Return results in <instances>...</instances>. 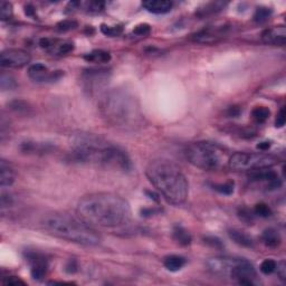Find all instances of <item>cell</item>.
I'll return each mask as SVG.
<instances>
[{"label": "cell", "mask_w": 286, "mask_h": 286, "mask_svg": "<svg viewBox=\"0 0 286 286\" xmlns=\"http://www.w3.org/2000/svg\"><path fill=\"white\" fill-rule=\"evenodd\" d=\"M272 9L268 7H258L255 10V14H254V21L258 24L265 23L266 21H268L269 17L272 16Z\"/></svg>", "instance_id": "obj_30"}, {"label": "cell", "mask_w": 286, "mask_h": 286, "mask_svg": "<svg viewBox=\"0 0 286 286\" xmlns=\"http://www.w3.org/2000/svg\"><path fill=\"white\" fill-rule=\"evenodd\" d=\"M31 56L28 51L19 48H9L0 54V65L6 69H22L28 65Z\"/></svg>", "instance_id": "obj_9"}, {"label": "cell", "mask_w": 286, "mask_h": 286, "mask_svg": "<svg viewBox=\"0 0 286 286\" xmlns=\"http://www.w3.org/2000/svg\"><path fill=\"white\" fill-rule=\"evenodd\" d=\"M111 54L109 51L103 49H94L90 53L84 55V59L89 63H96V64H103L111 61Z\"/></svg>", "instance_id": "obj_23"}, {"label": "cell", "mask_w": 286, "mask_h": 286, "mask_svg": "<svg viewBox=\"0 0 286 286\" xmlns=\"http://www.w3.org/2000/svg\"><path fill=\"white\" fill-rule=\"evenodd\" d=\"M225 6H226V3L221 1L209 2L202 8H199V10H198V16H200V17H205V16H208V15H214L218 13V11H220L221 9H224Z\"/></svg>", "instance_id": "obj_27"}, {"label": "cell", "mask_w": 286, "mask_h": 286, "mask_svg": "<svg viewBox=\"0 0 286 286\" xmlns=\"http://www.w3.org/2000/svg\"><path fill=\"white\" fill-rule=\"evenodd\" d=\"M204 240H205L206 244L209 245V246H212V247L218 248V249H221L222 247H224V244H222V241L219 239V238H217V237L207 236V237L204 238Z\"/></svg>", "instance_id": "obj_40"}, {"label": "cell", "mask_w": 286, "mask_h": 286, "mask_svg": "<svg viewBox=\"0 0 286 286\" xmlns=\"http://www.w3.org/2000/svg\"><path fill=\"white\" fill-rule=\"evenodd\" d=\"M42 227L55 237L72 243L96 246L101 243V236L92 226L87 225L81 218H75L69 214L50 213L43 217Z\"/></svg>", "instance_id": "obj_4"}, {"label": "cell", "mask_w": 286, "mask_h": 286, "mask_svg": "<svg viewBox=\"0 0 286 286\" xmlns=\"http://www.w3.org/2000/svg\"><path fill=\"white\" fill-rule=\"evenodd\" d=\"M172 237L181 246H188L192 241V237L190 235V233L182 226H174L172 230Z\"/></svg>", "instance_id": "obj_25"}, {"label": "cell", "mask_w": 286, "mask_h": 286, "mask_svg": "<svg viewBox=\"0 0 286 286\" xmlns=\"http://www.w3.org/2000/svg\"><path fill=\"white\" fill-rule=\"evenodd\" d=\"M38 45L41 48L46 50L47 53L55 56H63V55L70 54L74 49V44L69 41H62L58 38L44 37L39 39Z\"/></svg>", "instance_id": "obj_11"}, {"label": "cell", "mask_w": 286, "mask_h": 286, "mask_svg": "<svg viewBox=\"0 0 286 286\" xmlns=\"http://www.w3.org/2000/svg\"><path fill=\"white\" fill-rule=\"evenodd\" d=\"M238 217H239V219L241 221H244L245 224L252 225L254 221V217H255V214L248 208H240L238 210Z\"/></svg>", "instance_id": "obj_37"}, {"label": "cell", "mask_w": 286, "mask_h": 286, "mask_svg": "<svg viewBox=\"0 0 286 286\" xmlns=\"http://www.w3.org/2000/svg\"><path fill=\"white\" fill-rule=\"evenodd\" d=\"M77 26H78L77 22L73 21V19H65V21H62L57 24L56 29L58 31H62V33H65V31L75 29Z\"/></svg>", "instance_id": "obj_36"}, {"label": "cell", "mask_w": 286, "mask_h": 286, "mask_svg": "<svg viewBox=\"0 0 286 286\" xmlns=\"http://www.w3.org/2000/svg\"><path fill=\"white\" fill-rule=\"evenodd\" d=\"M71 145L75 160L78 162L93 164L124 172L132 169V162L124 150L96 134L74 133L71 138Z\"/></svg>", "instance_id": "obj_2"}, {"label": "cell", "mask_w": 286, "mask_h": 286, "mask_svg": "<svg viewBox=\"0 0 286 286\" xmlns=\"http://www.w3.org/2000/svg\"><path fill=\"white\" fill-rule=\"evenodd\" d=\"M142 6L144 7L149 13L156 15H164L171 11L173 2L168 1V0H148V1L142 2Z\"/></svg>", "instance_id": "obj_17"}, {"label": "cell", "mask_w": 286, "mask_h": 286, "mask_svg": "<svg viewBox=\"0 0 286 286\" xmlns=\"http://www.w3.org/2000/svg\"><path fill=\"white\" fill-rule=\"evenodd\" d=\"M262 39L265 44L273 46H283L286 42V29L284 26H274L266 29L262 34Z\"/></svg>", "instance_id": "obj_16"}, {"label": "cell", "mask_w": 286, "mask_h": 286, "mask_svg": "<svg viewBox=\"0 0 286 286\" xmlns=\"http://www.w3.org/2000/svg\"><path fill=\"white\" fill-rule=\"evenodd\" d=\"M253 212H254V214H256V216H260V217H263V218H267L269 216H272V209L269 208L266 204H263V202L257 204Z\"/></svg>", "instance_id": "obj_38"}, {"label": "cell", "mask_w": 286, "mask_h": 286, "mask_svg": "<svg viewBox=\"0 0 286 286\" xmlns=\"http://www.w3.org/2000/svg\"><path fill=\"white\" fill-rule=\"evenodd\" d=\"M187 261L185 257L180 255H169L165 257L164 265L170 272H178L186 265Z\"/></svg>", "instance_id": "obj_24"}, {"label": "cell", "mask_w": 286, "mask_h": 286, "mask_svg": "<svg viewBox=\"0 0 286 286\" xmlns=\"http://www.w3.org/2000/svg\"><path fill=\"white\" fill-rule=\"evenodd\" d=\"M256 271L250 262L244 258H237L236 264L234 265L229 277L237 281L241 285H254L256 280Z\"/></svg>", "instance_id": "obj_10"}, {"label": "cell", "mask_w": 286, "mask_h": 286, "mask_svg": "<svg viewBox=\"0 0 286 286\" xmlns=\"http://www.w3.org/2000/svg\"><path fill=\"white\" fill-rule=\"evenodd\" d=\"M2 284L5 285H19V284H25V282L22 281L21 279H18V277L16 276H8L5 277V279L2 280Z\"/></svg>", "instance_id": "obj_41"}, {"label": "cell", "mask_w": 286, "mask_h": 286, "mask_svg": "<svg viewBox=\"0 0 286 286\" xmlns=\"http://www.w3.org/2000/svg\"><path fill=\"white\" fill-rule=\"evenodd\" d=\"M77 217L92 227L114 228L131 219L130 204L111 192H96L83 197L76 207Z\"/></svg>", "instance_id": "obj_1"}, {"label": "cell", "mask_w": 286, "mask_h": 286, "mask_svg": "<svg viewBox=\"0 0 286 286\" xmlns=\"http://www.w3.org/2000/svg\"><path fill=\"white\" fill-rule=\"evenodd\" d=\"M101 112L111 125L119 129H134L141 121L137 100L123 90H112L104 95L101 101Z\"/></svg>", "instance_id": "obj_5"}, {"label": "cell", "mask_w": 286, "mask_h": 286, "mask_svg": "<svg viewBox=\"0 0 286 286\" xmlns=\"http://www.w3.org/2000/svg\"><path fill=\"white\" fill-rule=\"evenodd\" d=\"M27 73H28L30 79L37 83L55 82L63 76L62 71H50L48 67L42 64V63H36V64L30 65Z\"/></svg>", "instance_id": "obj_13"}, {"label": "cell", "mask_w": 286, "mask_h": 286, "mask_svg": "<svg viewBox=\"0 0 286 286\" xmlns=\"http://www.w3.org/2000/svg\"><path fill=\"white\" fill-rule=\"evenodd\" d=\"M11 16H13V5L8 1L0 2V18H1V21H8Z\"/></svg>", "instance_id": "obj_35"}, {"label": "cell", "mask_w": 286, "mask_h": 286, "mask_svg": "<svg viewBox=\"0 0 286 286\" xmlns=\"http://www.w3.org/2000/svg\"><path fill=\"white\" fill-rule=\"evenodd\" d=\"M145 173L154 188L170 204L179 206L188 199V180L181 169L172 161L154 159L146 167Z\"/></svg>", "instance_id": "obj_3"}, {"label": "cell", "mask_w": 286, "mask_h": 286, "mask_svg": "<svg viewBox=\"0 0 286 286\" xmlns=\"http://www.w3.org/2000/svg\"><path fill=\"white\" fill-rule=\"evenodd\" d=\"M228 235L234 241H235L236 244H238L239 246H243V247H248V248L254 247L253 238L248 236L246 233L241 232V230L230 229L228 232Z\"/></svg>", "instance_id": "obj_22"}, {"label": "cell", "mask_w": 286, "mask_h": 286, "mask_svg": "<svg viewBox=\"0 0 286 286\" xmlns=\"http://www.w3.org/2000/svg\"><path fill=\"white\" fill-rule=\"evenodd\" d=\"M8 106H9V109L11 111H14V112L17 114H28L29 111L31 110L28 103L23 100L11 101L9 104H8Z\"/></svg>", "instance_id": "obj_29"}, {"label": "cell", "mask_w": 286, "mask_h": 286, "mask_svg": "<svg viewBox=\"0 0 286 286\" xmlns=\"http://www.w3.org/2000/svg\"><path fill=\"white\" fill-rule=\"evenodd\" d=\"M236 262L237 258L233 257H213L207 262V266L209 271L216 275L229 276Z\"/></svg>", "instance_id": "obj_15"}, {"label": "cell", "mask_w": 286, "mask_h": 286, "mask_svg": "<svg viewBox=\"0 0 286 286\" xmlns=\"http://www.w3.org/2000/svg\"><path fill=\"white\" fill-rule=\"evenodd\" d=\"M151 33V26L149 24H140V25L136 26L133 29V35L138 36V37H145V36L150 35Z\"/></svg>", "instance_id": "obj_39"}, {"label": "cell", "mask_w": 286, "mask_h": 286, "mask_svg": "<svg viewBox=\"0 0 286 286\" xmlns=\"http://www.w3.org/2000/svg\"><path fill=\"white\" fill-rule=\"evenodd\" d=\"M11 202H13V199H11V197L9 194H6V193H1V207L5 208V207H9V205H11Z\"/></svg>", "instance_id": "obj_45"}, {"label": "cell", "mask_w": 286, "mask_h": 286, "mask_svg": "<svg viewBox=\"0 0 286 286\" xmlns=\"http://www.w3.org/2000/svg\"><path fill=\"white\" fill-rule=\"evenodd\" d=\"M275 272H277V275L280 276V279L282 281H285V279H286V264H285L284 261H282L281 263L277 264Z\"/></svg>", "instance_id": "obj_42"}, {"label": "cell", "mask_w": 286, "mask_h": 286, "mask_svg": "<svg viewBox=\"0 0 286 286\" xmlns=\"http://www.w3.org/2000/svg\"><path fill=\"white\" fill-rule=\"evenodd\" d=\"M106 3L103 1H78V9L82 8L83 10L90 14H98L105 9Z\"/></svg>", "instance_id": "obj_26"}, {"label": "cell", "mask_w": 286, "mask_h": 286, "mask_svg": "<svg viewBox=\"0 0 286 286\" xmlns=\"http://www.w3.org/2000/svg\"><path fill=\"white\" fill-rule=\"evenodd\" d=\"M22 152L27 154H38V153H47L51 150V146L47 143H39V142H31L26 141L23 142L19 146Z\"/></svg>", "instance_id": "obj_18"}, {"label": "cell", "mask_w": 286, "mask_h": 286, "mask_svg": "<svg viewBox=\"0 0 286 286\" xmlns=\"http://www.w3.org/2000/svg\"><path fill=\"white\" fill-rule=\"evenodd\" d=\"M271 115V111L266 106H256L252 111V117L257 123H265Z\"/></svg>", "instance_id": "obj_28"}, {"label": "cell", "mask_w": 286, "mask_h": 286, "mask_svg": "<svg viewBox=\"0 0 286 286\" xmlns=\"http://www.w3.org/2000/svg\"><path fill=\"white\" fill-rule=\"evenodd\" d=\"M110 79V72L104 69H90L83 72L81 81L84 90L94 94L104 89Z\"/></svg>", "instance_id": "obj_8"}, {"label": "cell", "mask_w": 286, "mask_h": 286, "mask_svg": "<svg viewBox=\"0 0 286 286\" xmlns=\"http://www.w3.org/2000/svg\"><path fill=\"white\" fill-rule=\"evenodd\" d=\"M65 269H66V272L70 273V274L77 272V262L75 260H70L69 262H67Z\"/></svg>", "instance_id": "obj_44"}, {"label": "cell", "mask_w": 286, "mask_h": 286, "mask_svg": "<svg viewBox=\"0 0 286 286\" xmlns=\"http://www.w3.org/2000/svg\"><path fill=\"white\" fill-rule=\"evenodd\" d=\"M214 190H216L217 192H219L221 194H225V196H229L234 192L235 190V184L233 181L225 182V184H214L213 186Z\"/></svg>", "instance_id": "obj_32"}, {"label": "cell", "mask_w": 286, "mask_h": 286, "mask_svg": "<svg viewBox=\"0 0 286 286\" xmlns=\"http://www.w3.org/2000/svg\"><path fill=\"white\" fill-rule=\"evenodd\" d=\"M228 26L227 25H214L207 26L201 30L197 31L192 36L193 41L200 44H214L220 41L227 34Z\"/></svg>", "instance_id": "obj_12"}, {"label": "cell", "mask_w": 286, "mask_h": 286, "mask_svg": "<svg viewBox=\"0 0 286 286\" xmlns=\"http://www.w3.org/2000/svg\"><path fill=\"white\" fill-rule=\"evenodd\" d=\"M15 181V171L6 160L0 161V186L2 188L10 187Z\"/></svg>", "instance_id": "obj_19"}, {"label": "cell", "mask_w": 286, "mask_h": 286, "mask_svg": "<svg viewBox=\"0 0 286 286\" xmlns=\"http://www.w3.org/2000/svg\"><path fill=\"white\" fill-rule=\"evenodd\" d=\"M27 261L30 264V274L34 280H43L48 271V262L46 257L41 253L29 252L27 253Z\"/></svg>", "instance_id": "obj_14"}, {"label": "cell", "mask_w": 286, "mask_h": 286, "mask_svg": "<svg viewBox=\"0 0 286 286\" xmlns=\"http://www.w3.org/2000/svg\"><path fill=\"white\" fill-rule=\"evenodd\" d=\"M101 31L104 35L110 36V37H117V36H120L123 33V27L120 25L109 26L103 24L101 26Z\"/></svg>", "instance_id": "obj_33"}, {"label": "cell", "mask_w": 286, "mask_h": 286, "mask_svg": "<svg viewBox=\"0 0 286 286\" xmlns=\"http://www.w3.org/2000/svg\"><path fill=\"white\" fill-rule=\"evenodd\" d=\"M276 266L277 263L274 260H271V258H267V260H264L262 262V264L260 266L261 272L265 274V275H271L274 272L276 271Z\"/></svg>", "instance_id": "obj_34"}, {"label": "cell", "mask_w": 286, "mask_h": 286, "mask_svg": "<svg viewBox=\"0 0 286 286\" xmlns=\"http://www.w3.org/2000/svg\"><path fill=\"white\" fill-rule=\"evenodd\" d=\"M285 109L284 107H282L281 111L277 114V118H276V121H275V125L276 128H282V126H284L285 124Z\"/></svg>", "instance_id": "obj_43"}, {"label": "cell", "mask_w": 286, "mask_h": 286, "mask_svg": "<svg viewBox=\"0 0 286 286\" xmlns=\"http://www.w3.org/2000/svg\"><path fill=\"white\" fill-rule=\"evenodd\" d=\"M262 240L269 248H276L279 247L282 243V238L280 233L274 228L265 229L263 234H262Z\"/></svg>", "instance_id": "obj_21"}, {"label": "cell", "mask_w": 286, "mask_h": 286, "mask_svg": "<svg viewBox=\"0 0 286 286\" xmlns=\"http://www.w3.org/2000/svg\"><path fill=\"white\" fill-rule=\"evenodd\" d=\"M279 160L267 153L236 152L229 157L228 167L234 171H254L257 169L272 168Z\"/></svg>", "instance_id": "obj_7"}, {"label": "cell", "mask_w": 286, "mask_h": 286, "mask_svg": "<svg viewBox=\"0 0 286 286\" xmlns=\"http://www.w3.org/2000/svg\"><path fill=\"white\" fill-rule=\"evenodd\" d=\"M269 146H271V143L269 142H262L257 145V148L260 149L261 151H266V150L269 149Z\"/></svg>", "instance_id": "obj_47"}, {"label": "cell", "mask_w": 286, "mask_h": 286, "mask_svg": "<svg viewBox=\"0 0 286 286\" xmlns=\"http://www.w3.org/2000/svg\"><path fill=\"white\" fill-rule=\"evenodd\" d=\"M0 87H1L2 91L15 90L17 87V82L11 75L2 73L1 77H0Z\"/></svg>", "instance_id": "obj_31"}, {"label": "cell", "mask_w": 286, "mask_h": 286, "mask_svg": "<svg viewBox=\"0 0 286 286\" xmlns=\"http://www.w3.org/2000/svg\"><path fill=\"white\" fill-rule=\"evenodd\" d=\"M239 112H240V110L238 109V107H236V106H232L229 109V115H230V117H236V115L239 114Z\"/></svg>", "instance_id": "obj_48"}, {"label": "cell", "mask_w": 286, "mask_h": 286, "mask_svg": "<svg viewBox=\"0 0 286 286\" xmlns=\"http://www.w3.org/2000/svg\"><path fill=\"white\" fill-rule=\"evenodd\" d=\"M25 13L27 16H30V17H34V14H35V8L30 5H27L25 7Z\"/></svg>", "instance_id": "obj_46"}, {"label": "cell", "mask_w": 286, "mask_h": 286, "mask_svg": "<svg viewBox=\"0 0 286 286\" xmlns=\"http://www.w3.org/2000/svg\"><path fill=\"white\" fill-rule=\"evenodd\" d=\"M249 180L252 181H272L274 179L279 178V174H277L274 170L271 168H263V169H257L254 170V171H250L248 174Z\"/></svg>", "instance_id": "obj_20"}, {"label": "cell", "mask_w": 286, "mask_h": 286, "mask_svg": "<svg viewBox=\"0 0 286 286\" xmlns=\"http://www.w3.org/2000/svg\"><path fill=\"white\" fill-rule=\"evenodd\" d=\"M188 161L197 168L216 171L228 165L229 154L219 144L209 141H198L190 144L186 150Z\"/></svg>", "instance_id": "obj_6"}]
</instances>
